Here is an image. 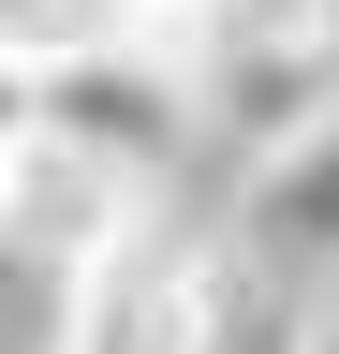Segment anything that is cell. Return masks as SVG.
<instances>
[{
    "mask_svg": "<svg viewBox=\"0 0 339 354\" xmlns=\"http://www.w3.org/2000/svg\"><path fill=\"white\" fill-rule=\"evenodd\" d=\"M45 354H222V266L148 207L133 236L45 281Z\"/></svg>",
    "mask_w": 339,
    "mask_h": 354,
    "instance_id": "obj_1",
    "label": "cell"
},
{
    "mask_svg": "<svg viewBox=\"0 0 339 354\" xmlns=\"http://www.w3.org/2000/svg\"><path fill=\"white\" fill-rule=\"evenodd\" d=\"M45 133H74V148L162 177L177 133H206V118H192V74L162 59V44H59V59H45Z\"/></svg>",
    "mask_w": 339,
    "mask_h": 354,
    "instance_id": "obj_2",
    "label": "cell"
},
{
    "mask_svg": "<svg viewBox=\"0 0 339 354\" xmlns=\"http://www.w3.org/2000/svg\"><path fill=\"white\" fill-rule=\"evenodd\" d=\"M148 207H162V177L74 148V133H30V148H15V251L45 266V281H59V266H89L104 236H133Z\"/></svg>",
    "mask_w": 339,
    "mask_h": 354,
    "instance_id": "obj_3",
    "label": "cell"
},
{
    "mask_svg": "<svg viewBox=\"0 0 339 354\" xmlns=\"http://www.w3.org/2000/svg\"><path fill=\"white\" fill-rule=\"evenodd\" d=\"M251 266H325L339 281V118L325 133H295L280 162H251Z\"/></svg>",
    "mask_w": 339,
    "mask_h": 354,
    "instance_id": "obj_4",
    "label": "cell"
},
{
    "mask_svg": "<svg viewBox=\"0 0 339 354\" xmlns=\"http://www.w3.org/2000/svg\"><path fill=\"white\" fill-rule=\"evenodd\" d=\"M0 133H45V59L0 30Z\"/></svg>",
    "mask_w": 339,
    "mask_h": 354,
    "instance_id": "obj_5",
    "label": "cell"
},
{
    "mask_svg": "<svg viewBox=\"0 0 339 354\" xmlns=\"http://www.w3.org/2000/svg\"><path fill=\"white\" fill-rule=\"evenodd\" d=\"M0 30H15L30 59H59V44H74V15H59V0H0Z\"/></svg>",
    "mask_w": 339,
    "mask_h": 354,
    "instance_id": "obj_6",
    "label": "cell"
},
{
    "mask_svg": "<svg viewBox=\"0 0 339 354\" xmlns=\"http://www.w3.org/2000/svg\"><path fill=\"white\" fill-rule=\"evenodd\" d=\"M15 148H30V133H0V236H15Z\"/></svg>",
    "mask_w": 339,
    "mask_h": 354,
    "instance_id": "obj_7",
    "label": "cell"
},
{
    "mask_svg": "<svg viewBox=\"0 0 339 354\" xmlns=\"http://www.w3.org/2000/svg\"><path fill=\"white\" fill-rule=\"evenodd\" d=\"M310 15H325V59H339V0H310Z\"/></svg>",
    "mask_w": 339,
    "mask_h": 354,
    "instance_id": "obj_8",
    "label": "cell"
}]
</instances>
